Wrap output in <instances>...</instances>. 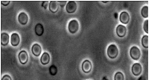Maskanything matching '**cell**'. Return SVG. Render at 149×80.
<instances>
[{"instance_id":"5b68a950","label":"cell","mask_w":149,"mask_h":80,"mask_svg":"<svg viewBox=\"0 0 149 80\" xmlns=\"http://www.w3.org/2000/svg\"><path fill=\"white\" fill-rule=\"evenodd\" d=\"M19 62L21 64L25 65L28 61V56L26 51H21L18 55Z\"/></svg>"},{"instance_id":"8992f818","label":"cell","mask_w":149,"mask_h":80,"mask_svg":"<svg viewBox=\"0 0 149 80\" xmlns=\"http://www.w3.org/2000/svg\"><path fill=\"white\" fill-rule=\"evenodd\" d=\"M92 69V64L89 60H86L82 64V70L84 73H90Z\"/></svg>"},{"instance_id":"603a6c76","label":"cell","mask_w":149,"mask_h":80,"mask_svg":"<svg viewBox=\"0 0 149 80\" xmlns=\"http://www.w3.org/2000/svg\"><path fill=\"white\" fill-rule=\"evenodd\" d=\"M48 2H43L42 3V6L45 9H47V6H48Z\"/></svg>"},{"instance_id":"3957f363","label":"cell","mask_w":149,"mask_h":80,"mask_svg":"<svg viewBox=\"0 0 149 80\" xmlns=\"http://www.w3.org/2000/svg\"><path fill=\"white\" fill-rule=\"evenodd\" d=\"M130 57L134 60H138L141 57V52L140 49L136 46H133L130 49Z\"/></svg>"},{"instance_id":"4fadbf2b","label":"cell","mask_w":149,"mask_h":80,"mask_svg":"<svg viewBox=\"0 0 149 80\" xmlns=\"http://www.w3.org/2000/svg\"><path fill=\"white\" fill-rule=\"evenodd\" d=\"M58 2L57 1H51L50 2L49 5L50 11L53 13H56L58 11Z\"/></svg>"},{"instance_id":"7402d4cb","label":"cell","mask_w":149,"mask_h":80,"mask_svg":"<svg viewBox=\"0 0 149 80\" xmlns=\"http://www.w3.org/2000/svg\"><path fill=\"white\" fill-rule=\"evenodd\" d=\"M2 80H12V78L8 75H5L2 77Z\"/></svg>"},{"instance_id":"9c48e42d","label":"cell","mask_w":149,"mask_h":80,"mask_svg":"<svg viewBox=\"0 0 149 80\" xmlns=\"http://www.w3.org/2000/svg\"><path fill=\"white\" fill-rule=\"evenodd\" d=\"M130 20V17L126 12H123L119 15V21L123 24H128Z\"/></svg>"},{"instance_id":"8fae6325","label":"cell","mask_w":149,"mask_h":80,"mask_svg":"<svg viewBox=\"0 0 149 80\" xmlns=\"http://www.w3.org/2000/svg\"><path fill=\"white\" fill-rule=\"evenodd\" d=\"M18 21L22 25H25L28 21V17L24 12H21L18 16Z\"/></svg>"},{"instance_id":"44dd1931","label":"cell","mask_w":149,"mask_h":80,"mask_svg":"<svg viewBox=\"0 0 149 80\" xmlns=\"http://www.w3.org/2000/svg\"><path fill=\"white\" fill-rule=\"evenodd\" d=\"M148 22L149 20H147L145 21V22L144 23L143 29L145 31V32L146 33H149V31H148Z\"/></svg>"},{"instance_id":"ba28073f","label":"cell","mask_w":149,"mask_h":80,"mask_svg":"<svg viewBox=\"0 0 149 80\" xmlns=\"http://www.w3.org/2000/svg\"><path fill=\"white\" fill-rule=\"evenodd\" d=\"M116 33L119 37H124L126 35V27L122 25H119L116 28Z\"/></svg>"},{"instance_id":"277c9868","label":"cell","mask_w":149,"mask_h":80,"mask_svg":"<svg viewBox=\"0 0 149 80\" xmlns=\"http://www.w3.org/2000/svg\"><path fill=\"white\" fill-rule=\"evenodd\" d=\"M77 9V4L74 1H69L66 4V11L68 13L72 14Z\"/></svg>"},{"instance_id":"6da1fadb","label":"cell","mask_w":149,"mask_h":80,"mask_svg":"<svg viewBox=\"0 0 149 80\" xmlns=\"http://www.w3.org/2000/svg\"><path fill=\"white\" fill-rule=\"evenodd\" d=\"M107 54L108 57L111 59L117 58L119 55V50L116 45L115 44L110 45L107 50Z\"/></svg>"},{"instance_id":"ac0fdd59","label":"cell","mask_w":149,"mask_h":80,"mask_svg":"<svg viewBox=\"0 0 149 80\" xmlns=\"http://www.w3.org/2000/svg\"><path fill=\"white\" fill-rule=\"evenodd\" d=\"M148 7L147 6H144L141 10V14L142 17L144 18H147L149 17V11Z\"/></svg>"},{"instance_id":"7a4b0ae2","label":"cell","mask_w":149,"mask_h":80,"mask_svg":"<svg viewBox=\"0 0 149 80\" xmlns=\"http://www.w3.org/2000/svg\"><path fill=\"white\" fill-rule=\"evenodd\" d=\"M68 30L70 33L75 34L79 29V23L76 20H72L69 23L68 26Z\"/></svg>"},{"instance_id":"5bb4252c","label":"cell","mask_w":149,"mask_h":80,"mask_svg":"<svg viewBox=\"0 0 149 80\" xmlns=\"http://www.w3.org/2000/svg\"><path fill=\"white\" fill-rule=\"evenodd\" d=\"M9 35L8 34L3 32L1 34V45L3 46L8 45L9 42Z\"/></svg>"},{"instance_id":"4316f807","label":"cell","mask_w":149,"mask_h":80,"mask_svg":"<svg viewBox=\"0 0 149 80\" xmlns=\"http://www.w3.org/2000/svg\"><path fill=\"white\" fill-rule=\"evenodd\" d=\"M102 3H108V2H102Z\"/></svg>"},{"instance_id":"9a60e30c","label":"cell","mask_w":149,"mask_h":80,"mask_svg":"<svg viewBox=\"0 0 149 80\" xmlns=\"http://www.w3.org/2000/svg\"><path fill=\"white\" fill-rule=\"evenodd\" d=\"M50 60V57L49 54L47 52L44 53L40 59L42 64L43 65H46L49 63Z\"/></svg>"},{"instance_id":"484cf974","label":"cell","mask_w":149,"mask_h":80,"mask_svg":"<svg viewBox=\"0 0 149 80\" xmlns=\"http://www.w3.org/2000/svg\"><path fill=\"white\" fill-rule=\"evenodd\" d=\"M102 80H108V79H106V77H104V78H103V79H102Z\"/></svg>"},{"instance_id":"7c38bea8","label":"cell","mask_w":149,"mask_h":80,"mask_svg":"<svg viewBox=\"0 0 149 80\" xmlns=\"http://www.w3.org/2000/svg\"><path fill=\"white\" fill-rule=\"evenodd\" d=\"M31 50H32V53L34 56L38 57L41 53V47L38 44H35L33 45Z\"/></svg>"},{"instance_id":"ffe728a7","label":"cell","mask_w":149,"mask_h":80,"mask_svg":"<svg viewBox=\"0 0 149 80\" xmlns=\"http://www.w3.org/2000/svg\"><path fill=\"white\" fill-rule=\"evenodd\" d=\"M114 80H124V76L123 73L120 72L115 73L114 77Z\"/></svg>"},{"instance_id":"30bf717a","label":"cell","mask_w":149,"mask_h":80,"mask_svg":"<svg viewBox=\"0 0 149 80\" xmlns=\"http://www.w3.org/2000/svg\"><path fill=\"white\" fill-rule=\"evenodd\" d=\"M20 42V39L19 35L17 33H13L12 34L11 37V43L13 46L16 47L19 45Z\"/></svg>"},{"instance_id":"e0dca14e","label":"cell","mask_w":149,"mask_h":80,"mask_svg":"<svg viewBox=\"0 0 149 80\" xmlns=\"http://www.w3.org/2000/svg\"><path fill=\"white\" fill-rule=\"evenodd\" d=\"M141 44L145 48H148V47H149V37H148V36L144 35L142 37Z\"/></svg>"},{"instance_id":"cb8c5ba5","label":"cell","mask_w":149,"mask_h":80,"mask_svg":"<svg viewBox=\"0 0 149 80\" xmlns=\"http://www.w3.org/2000/svg\"><path fill=\"white\" fill-rule=\"evenodd\" d=\"M1 3L3 6H7L9 5L10 2V1H2Z\"/></svg>"},{"instance_id":"2e32d148","label":"cell","mask_w":149,"mask_h":80,"mask_svg":"<svg viewBox=\"0 0 149 80\" xmlns=\"http://www.w3.org/2000/svg\"><path fill=\"white\" fill-rule=\"evenodd\" d=\"M35 32L38 36H41L44 33L43 26L40 23L36 24L35 27Z\"/></svg>"},{"instance_id":"52a82bcc","label":"cell","mask_w":149,"mask_h":80,"mask_svg":"<svg viewBox=\"0 0 149 80\" xmlns=\"http://www.w3.org/2000/svg\"><path fill=\"white\" fill-rule=\"evenodd\" d=\"M142 71V67L141 64L139 63L134 64L132 67V73L135 76H139L141 73Z\"/></svg>"},{"instance_id":"d4e9b609","label":"cell","mask_w":149,"mask_h":80,"mask_svg":"<svg viewBox=\"0 0 149 80\" xmlns=\"http://www.w3.org/2000/svg\"><path fill=\"white\" fill-rule=\"evenodd\" d=\"M66 3L67 2L66 1H63V2H62V1H60V2H59V5H60V6H61V7L63 8L64 7V6L66 5Z\"/></svg>"},{"instance_id":"d6986e66","label":"cell","mask_w":149,"mask_h":80,"mask_svg":"<svg viewBox=\"0 0 149 80\" xmlns=\"http://www.w3.org/2000/svg\"><path fill=\"white\" fill-rule=\"evenodd\" d=\"M49 73L52 76H54L57 73V67L54 65H51L49 68Z\"/></svg>"}]
</instances>
